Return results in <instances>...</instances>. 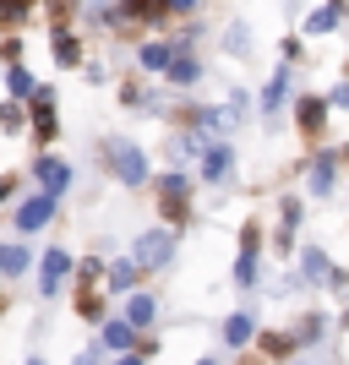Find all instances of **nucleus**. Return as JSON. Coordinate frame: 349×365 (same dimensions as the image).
<instances>
[{
    "instance_id": "obj_1",
    "label": "nucleus",
    "mask_w": 349,
    "mask_h": 365,
    "mask_svg": "<svg viewBox=\"0 0 349 365\" xmlns=\"http://www.w3.org/2000/svg\"><path fill=\"white\" fill-rule=\"evenodd\" d=\"M98 158H104V169L126 185V191H142L148 175H153V169H148V153H142L131 137H104V142H98Z\"/></svg>"
},
{
    "instance_id": "obj_2",
    "label": "nucleus",
    "mask_w": 349,
    "mask_h": 365,
    "mask_svg": "<svg viewBox=\"0 0 349 365\" xmlns=\"http://www.w3.org/2000/svg\"><path fill=\"white\" fill-rule=\"evenodd\" d=\"M191 191H197V185L186 180L181 169H169V175H158V180H153V197H158V213H164L169 229H181V224H191V218H197Z\"/></svg>"
},
{
    "instance_id": "obj_3",
    "label": "nucleus",
    "mask_w": 349,
    "mask_h": 365,
    "mask_svg": "<svg viewBox=\"0 0 349 365\" xmlns=\"http://www.w3.org/2000/svg\"><path fill=\"white\" fill-rule=\"evenodd\" d=\"M175 251H181V235L169 224H153V229H142L137 240H131V262H137L142 273H164L169 262H175Z\"/></svg>"
},
{
    "instance_id": "obj_4",
    "label": "nucleus",
    "mask_w": 349,
    "mask_h": 365,
    "mask_svg": "<svg viewBox=\"0 0 349 365\" xmlns=\"http://www.w3.org/2000/svg\"><path fill=\"white\" fill-rule=\"evenodd\" d=\"M55 213H61V197H49V191H33V197H22V202H16V213H11L16 240H28V235L49 229V224H55Z\"/></svg>"
},
{
    "instance_id": "obj_5",
    "label": "nucleus",
    "mask_w": 349,
    "mask_h": 365,
    "mask_svg": "<svg viewBox=\"0 0 349 365\" xmlns=\"http://www.w3.org/2000/svg\"><path fill=\"white\" fill-rule=\"evenodd\" d=\"M300 213H305L300 197H278V218H273V251H278V262H289V257H295V245H300Z\"/></svg>"
},
{
    "instance_id": "obj_6",
    "label": "nucleus",
    "mask_w": 349,
    "mask_h": 365,
    "mask_svg": "<svg viewBox=\"0 0 349 365\" xmlns=\"http://www.w3.org/2000/svg\"><path fill=\"white\" fill-rule=\"evenodd\" d=\"M76 273V257L66 251V245H49L44 262H39V300H55V294L66 289V278Z\"/></svg>"
},
{
    "instance_id": "obj_7",
    "label": "nucleus",
    "mask_w": 349,
    "mask_h": 365,
    "mask_svg": "<svg viewBox=\"0 0 349 365\" xmlns=\"http://www.w3.org/2000/svg\"><path fill=\"white\" fill-rule=\"evenodd\" d=\"M338 148H317L311 153V164H305V197H333V185H338Z\"/></svg>"
},
{
    "instance_id": "obj_8",
    "label": "nucleus",
    "mask_w": 349,
    "mask_h": 365,
    "mask_svg": "<svg viewBox=\"0 0 349 365\" xmlns=\"http://www.w3.org/2000/svg\"><path fill=\"white\" fill-rule=\"evenodd\" d=\"M28 125H33V142H39V148H49V142L61 137V115H55V88H33Z\"/></svg>"
},
{
    "instance_id": "obj_9",
    "label": "nucleus",
    "mask_w": 349,
    "mask_h": 365,
    "mask_svg": "<svg viewBox=\"0 0 349 365\" xmlns=\"http://www.w3.org/2000/svg\"><path fill=\"white\" fill-rule=\"evenodd\" d=\"M229 175H235V148H229V142H202V153H197V180L202 185H224Z\"/></svg>"
},
{
    "instance_id": "obj_10",
    "label": "nucleus",
    "mask_w": 349,
    "mask_h": 365,
    "mask_svg": "<svg viewBox=\"0 0 349 365\" xmlns=\"http://www.w3.org/2000/svg\"><path fill=\"white\" fill-rule=\"evenodd\" d=\"M333 267L338 262L322 251V245H300V267H295V278H300V289H328L333 284Z\"/></svg>"
},
{
    "instance_id": "obj_11",
    "label": "nucleus",
    "mask_w": 349,
    "mask_h": 365,
    "mask_svg": "<svg viewBox=\"0 0 349 365\" xmlns=\"http://www.w3.org/2000/svg\"><path fill=\"white\" fill-rule=\"evenodd\" d=\"M33 180H39V191H49V197H66L76 175H71V164H66V158L39 153V158H33Z\"/></svg>"
},
{
    "instance_id": "obj_12",
    "label": "nucleus",
    "mask_w": 349,
    "mask_h": 365,
    "mask_svg": "<svg viewBox=\"0 0 349 365\" xmlns=\"http://www.w3.org/2000/svg\"><path fill=\"white\" fill-rule=\"evenodd\" d=\"M289 88H295V66H278L273 82H268V88H262V98H257V109H262V120H268V125H278V109H284Z\"/></svg>"
},
{
    "instance_id": "obj_13",
    "label": "nucleus",
    "mask_w": 349,
    "mask_h": 365,
    "mask_svg": "<svg viewBox=\"0 0 349 365\" xmlns=\"http://www.w3.org/2000/svg\"><path fill=\"white\" fill-rule=\"evenodd\" d=\"M98 344H104L109 354H131V349L142 344V333H137L126 317H104V322H98Z\"/></svg>"
},
{
    "instance_id": "obj_14",
    "label": "nucleus",
    "mask_w": 349,
    "mask_h": 365,
    "mask_svg": "<svg viewBox=\"0 0 349 365\" xmlns=\"http://www.w3.org/2000/svg\"><path fill=\"white\" fill-rule=\"evenodd\" d=\"M295 125H300L305 142L322 137V125H328V98H317V93H305V98H295Z\"/></svg>"
},
{
    "instance_id": "obj_15",
    "label": "nucleus",
    "mask_w": 349,
    "mask_h": 365,
    "mask_svg": "<svg viewBox=\"0 0 349 365\" xmlns=\"http://www.w3.org/2000/svg\"><path fill=\"white\" fill-rule=\"evenodd\" d=\"M142 284V267L131 257H115V262H104V284H98V289L104 294H131Z\"/></svg>"
},
{
    "instance_id": "obj_16",
    "label": "nucleus",
    "mask_w": 349,
    "mask_h": 365,
    "mask_svg": "<svg viewBox=\"0 0 349 365\" xmlns=\"http://www.w3.org/2000/svg\"><path fill=\"white\" fill-rule=\"evenodd\" d=\"M121 317L131 322L137 333H153V327H158V294H148V289H131V294H126V311H121Z\"/></svg>"
},
{
    "instance_id": "obj_17",
    "label": "nucleus",
    "mask_w": 349,
    "mask_h": 365,
    "mask_svg": "<svg viewBox=\"0 0 349 365\" xmlns=\"http://www.w3.org/2000/svg\"><path fill=\"white\" fill-rule=\"evenodd\" d=\"M218 338H224L229 349H251V344H257V317H251V311H229V317L218 322Z\"/></svg>"
},
{
    "instance_id": "obj_18",
    "label": "nucleus",
    "mask_w": 349,
    "mask_h": 365,
    "mask_svg": "<svg viewBox=\"0 0 349 365\" xmlns=\"http://www.w3.org/2000/svg\"><path fill=\"white\" fill-rule=\"evenodd\" d=\"M333 327H338V322L328 317V311H305L289 333H295V344H300V349H317V344H328V333H333Z\"/></svg>"
},
{
    "instance_id": "obj_19",
    "label": "nucleus",
    "mask_w": 349,
    "mask_h": 365,
    "mask_svg": "<svg viewBox=\"0 0 349 365\" xmlns=\"http://www.w3.org/2000/svg\"><path fill=\"white\" fill-rule=\"evenodd\" d=\"M33 267V251H28V240H6L0 245V284H16V278Z\"/></svg>"
},
{
    "instance_id": "obj_20",
    "label": "nucleus",
    "mask_w": 349,
    "mask_h": 365,
    "mask_svg": "<svg viewBox=\"0 0 349 365\" xmlns=\"http://www.w3.org/2000/svg\"><path fill=\"white\" fill-rule=\"evenodd\" d=\"M229 284H235V289H262V251H235Z\"/></svg>"
},
{
    "instance_id": "obj_21",
    "label": "nucleus",
    "mask_w": 349,
    "mask_h": 365,
    "mask_svg": "<svg viewBox=\"0 0 349 365\" xmlns=\"http://www.w3.org/2000/svg\"><path fill=\"white\" fill-rule=\"evenodd\" d=\"M71 311L82 322H88V327H98V322L109 317V305H104V289H88V284H76V300H71Z\"/></svg>"
},
{
    "instance_id": "obj_22",
    "label": "nucleus",
    "mask_w": 349,
    "mask_h": 365,
    "mask_svg": "<svg viewBox=\"0 0 349 365\" xmlns=\"http://www.w3.org/2000/svg\"><path fill=\"white\" fill-rule=\"evenodd\" d=\"M169 55H175V44H164V38H148V44L137 49V71L164 76V71H169Z\"/></svg>"
},
{
    "instance_id": "obj_23",
    "label": "nucleus",
    "mask_w": 349,
    "mask_h": 365,
    "mask_svg": "<svg viewBox=\"0 0 349 365\" xmlns=\"http://www.w3.org/2000/svg\"><path fill=\"white\" fill-rule=\"evenodd\" d=\"M169 82H175V88H191V82H202V61L197 55H191V49H175V55H169Z\"/></svg>"
},
{
    "instance_id": "obj_24",
    "label": "nucleus",
    "mask_w": 349,
    "mask_h": 365,
    "mask_svg": "<svg viewBox=\"0 0 349 365\" xmlns=\"http://www.w3.org/2000/svg\"><path fill=\"white\" fill-rule=\"evenodd\" d=\"M49 49H55V66H82V44H76V33H66V28H55L49 33Z\"/></svg>"
},
{
    "instance_id": "obj_25",
    "label": "nucleus",
    "mask_w": 349,
    "mask_h": 365,
    "mask_svg": "<svg viewBox=\"0 0 349 365\" xmlns=\"http://www.w3.org/2000/svg\"><path fill=\"white\" fill-rule=\"evenodd\" d=\"M197 153H202V137L191 131V125L169 137V164H197Z\"/></svg>"
},
{
    "instance_id": "obj_26",
    "label": "nucleus",
    "mask_w": 349,
    "mask_h": 365,
    "mask_svg": "<svg viewBox=\"0 0 349 365\" xmlns=\"http://www.w3.org/2000/svg\"><path fill=\"white\" fill-rule=\"evenodd\" d=\"M257 344H262V354H268V360H295V354H300L295 333H257Z\"/></svg>"
},
{
    "instance_id": "obj_27",
    "label": "nucleus",
    "mask_w": 349,
    "mask_h": 365,
    "mask_svg": "<svg viewBox=\"0 0 349 365\" xmlns=\"http://www.w3.org/2000/svg\"><path fill=\"white\" fill-rule=\"evenodd\" d=\"M6 88H11V104H22V98H33V88H39V82H33L28 66H6Z\"/></svg>"
},
{
    "instance_id": "obj_28",
    "label": "nucleus",
    "mask_w": 349,
    "mask_h": 365,
    "mask_svg": "<svg viewBox=\"0 0 349 365\" xmlns=\"http://www.w3.org/2000/svg\"><path fill=\"white\" fill-rule=\"evenodd\" d=\"M338 28V6H317V11H305V38H322V33Z\"/></svg>"
},
{
    "instance_id": "obj_29",
    "label": "nucleus",
    "mask_w": 349,
    "mask_h": 365,
    "mask_svg": "<svg viewBox=\"0 0 349 365\" xmlns=\"http://www.w3.org/2000/svg\"><path fill=\"white\" fill-rule=\"evenodd\" d=\"M28 11H33V0H0V28H6V33L22 28V22H28Z\"/></svg>"
},
{
    "instance_id": "obj_30",
    "label": "nucleus",
    "mask_w": 349,
    "mask_h": 365,
    "mask_svg": "<svg viewBox=\"0 0 349 365\" xmlns=\"http://www.w3.org/2000/svg\"><path fill=\"white\" fill-rule=\"evenodd\" d=\"M71 278H82L88 289H98V284H104V257H82V262H76V273H71Z\"/></svg>"
},
{
    "instance_id": "obj_31",
    "label": "nucleus",
    "mask_w": 349,
    "mask_h": 365,
    "mask_svg": "<svg viewBox=\"0 0 349 365\" xmlns=\"http://www.w3.org/2000/svg\"><path fill=\"white\" fill-rule=\"evenodd\" d=\"M224 49H229V55H241V61H246V55H251V28H246V22H235V28L224 33Z\"/></svg>"
},
{
    "instance_id": "obj_32",
    "label": "nucleus",
    "mask_w": 349,
    "mask_h": 365,
    "mask_svg": "<svg viewBox=\"0 0 349 365\" xmlns=\"http://www.w3.org/2000/svg\"><path fill=\"white\" fill-rule=\"evenodd\" d=\"M22 125H28V109H22V104H6V109H0V131H6V137H16Z\"/></svg>"
},
{
    "instance_id": "obj_33",
    "label": "nucleus",
    "mask_w": 349,
    "mask_h": 365,
    "mask_svg": "<svg viewBox=\"0 0 349 365\" xmlns=\"http://www.w3.org/2000/svg\"><path fill=\"white\" fill-rule=\"evenodd\" d=\"M158 6H164V16H191L197 11V0H158Z\"/></svg>"
},
{
    "instance_id": "obj_34",
    "label": "nucleus",
    "mask_w": 349,
    "mask_h": 365,
    "mask_svg": "<svg viewBox=\"0 0 349 365\" xmlns=\"http://www.w3.org/2000/svg\"><path fill=\"white\" fill-rule=\"evenodd\" d=\"M328 109H344V115H349V82H338V88L328 93Z\"/></svg>"
},
{
    "instance_id": "obj_35",
    "label": "nucleus",
    "mask_w": 349,
    "mask_h": 365,
    "mask_svg": "<svg viewBox=\"0 0 349 365\" xmlns=\"http://www.w3.org/2000/svg\"><path fill=\"white\" fill-rule=\"evenodd\" d=\"M109 365H148V360H142V354L131 349V354H115V360H109Z\"/></svg>"
},
{
    "instance_id": "obj_36",
    "label": "nucleus",
    "mask_w": 349,
    "mask_h": 365,
    "mask_svg": "<svg viewBox=\"0 0 349 365\" xmlns=\"http://www.w3.org/2000/svg\"><path fill=\"white\" fill-rule=\"evenodd\" d=\"M11 191H16V175H0V202L11 197Z\"/></svg>"
},
{
    "instance_id": "obj_37",
    "label": "nucleus",
    "mask_w": 349,
    "mask_h": 365,
    "mask_svg": "<svg viewBox=\"0 0 349 365\" xmlns=\"http://www.w3.org/2000/svg\"><path fill=\"white\" fill-rule=\"evenodd\" d=\"M71 365H98V349H82V354H76Z\"/></svg>"
},
{
    "instance_id": "obj_38",
    "label": "nucleus",
    "mask_w": 349,
    "mask_h": 365,
    "mask_svg": "<svg viewBox=\"0 0 349 365\" xmlns=\"http://www.w3.org/2000/svg\"><path fill=\"white\" fill-rule=\"evenodd\" d=\"M22 365H44V360H39V354H28V360H22Z\"/></svg>"
},
{
    "instance_id": "obj_39",
    "label": "nucleus",
    "mask_w": 349,
    "mask_h": 365,
    "mask_svg": "<svg viewBox=\"0 0 349 365\" xmlns=\"http://www.w3.org/2000/svg\"><path fill=\"white\" fill-rule=\"evenodd\" d=\"M191 365H218V360H208V354H202V360H191Z\"/></svg>"
},
{
    "instance_id": "obj_40",
    "label": "nucleus",
    "mask_w": 349,
    "mask_h": 365,
    "mask_svg": "<svg viewBox=\"0 0 349 365\" xmlns=\"http://www.w3.org/2000/svg\"><path fill=\"white\" fill-rule=\"evenodd\" d=\"M284 365H311V360H284Z\"/></svg>"
},
{
    "instance_id": "obj_41",
    "label": "nucleus",
    "mask_w": 349,
    "mask_h": 365,
    "mask_svg": "<svg viewBox=\"0 0 349 365\" xmlns=\"http://www.w3.org/2000/svg\"><path fill=\"white\" fill-rule=\"evenodd\" d=\"M344 327H349V311H344Z\"/></svg>"
},
{
    "instance_id": "obj_42",
    "label": "nucleus",
    "mask_w": 349,
    "mask_h": 365,
    "mask_svg": "<svg viewBox=\"0 0 349 365\" xmlns=\"http://www.w3.org/2000/svg\"><path fill=\"white\" fill-rule=\"evenodd\" d=\"M0 311H6V300H0Z\"/></svg>"
}]
</instances>
